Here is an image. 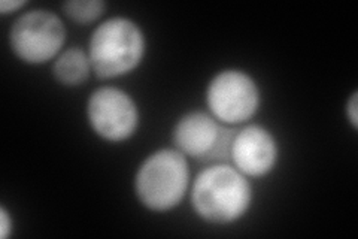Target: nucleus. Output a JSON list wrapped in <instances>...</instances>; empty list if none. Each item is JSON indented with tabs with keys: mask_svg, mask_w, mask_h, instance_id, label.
<instances>
[{
	"mask_svg": "<svg viewBox=\"0 0 358 239\" xmlns=\"http://www.w3.org/2000/svg\"><path fill=\"white\" fill-rule=\"evenodd\" d=\"M192 203L201 220L230 224L242 219L252 203V187L242 172L229 163H215L196 177Z\"/></svg>",
	"mask_w": 358,
	"mask_h": 239,
	"instance_id": "f257e3e1",
	"label": "nucleus"
},
{
	"mask_svg": "<svg viewBox=\"0 0 358 239\" xmlns=\"http://www.w3.org/2000/svg\"><path fill=\"white\" fill-rule=\"evenodd\" d=\"M87 54L99 78H118L136 69L142 62L145 35L130 18H109L93 32Z\"/></svg>",
	"mask_w": 358,
	"mask_h": 239,
	"instance_id": "f03ea898",
	"label": "nucleus"
},
{
	"mask_svg": "<svg viewBox=\"0 0 358 239\" xmlns=\"http://www.w3.org/2000/svg\"><path fill=\"white\" fill-rule=\"evenodd\" d=\"M189 186V168L176 148L150 154L134 177V191L145 208L155 212L171 211L182 202Z\"/></svg>",
	"mask_w": 358,
	"mask_h": 239,
	"instance_id": "7ed1b4c3",
	"label": "nucleus"
},
{
	"mask_svg": "<svg viewBox=\"0 0 358 239\" xmlns=\"http://www.w3.org/2000/svg\"><path fill=\"white\" fill-rule=\"evenodd\" d=\"M64 42L63 21L45 9L20 15L9 32L10 48L20 60L29 64H43L57 59Z\"/></svg>",
	"mask_w": 358,
	"mask_h": 239,
	"instance_id": "20e7f679",
	"label": "nucleus"
},
{
	"mask_svg": "<svg viewBox=\"0 0 358 239\" xmlns=\"http://www.w3.org/2000/svg\"><path fill=\"white\" fill-rule=\"evenodd\" d=\"M206 104L218 121L234 126L255 116L260 107V90L251 75L227 69L210 79L206 88Z\"/></svg>",
	"mask_w": 358,
	"mask_h": 239,
	"instance_id": "39448f33",
	"label": "nucleus"
},
{
	"mask_svg": "<svg viewBox=\"0 0 358 239\" xmlns=\"http://www.w3.org/2000/svg\"><path fill=\"white\" fill-rule=\"evenodd\" d=\"M87 118L93 132L108 142L127 141L139 126V111L133 97L117 87H100L90 95Z\"/></svg>",
	"mask_w": 358,
	"mask_h": 239,
	"instance_id": "423d86ee",
	"label": "nucleus"
},
{
	"mask_svg": "<svg viewBox=\"0 0 358 239\" xmlns=\"http://www.w3.org/2000/svg\"><path fill=\"white\" fill-rule=\"evenodd\" d=\"M279 156L278 142L272 132L259 124H251L234 133L230 148L233 166L245 177L259 178L272 172Z\"/></svg>",
	"mask_w": 358,
	"mask_h": 239,
	"instance_id": "0eeeda50",
	"label": "nucleus"
},
{
	"mask_svg": "<svg viewBox=\"0 0 358 239\" xmlns=\"http://www.w3.org/2000/svg\"><path fill=\"white\" fill-rule=\"evenodd\" d=\"M222 128L210 112L192 111L179 118L173 128V142L185 157L209 161L218 145Z\"/></svg>",
	"mask_w": 358,
	"mask_h": 239,
	"instance_id": "6e6552de",
	"label": "nucleus"
},
{
	"mask_svg": "<svg viewBox=\"0 0 358 239\" xmlns=\"http://www.w3.org/2000/svg\"><path fill=\"white\" fill-rule=\"evenodd\" d=\"M93 71L88 54L81 48H69L59 54L52 66L55 79L63 86L75 87L80 86L90 76Z\"/></svg>",
	"mask_w": 358,
	"mask_h": 239,
	"instance_id": "1a4fd4ad",
	"label": "nucleus"
},
{
	"mask_svg": "<svg viewBox=\"0 0 358 239\" xmlns=\"http://www.w3.org/2000/svg\"><path fill=\"white\" fill-rule=\"evenodd\" d=\"M105 6L102 0H69L63 4V11L78 25H88L103 14Z\"/></svg>",
	"mask_w": 358,
	"mask_h": 239,
	"instance_id": "9d476101",
	"label": "nucleus"
},
{
	"mask_svg": "<svg viewBox=\"0 0 358 239\" xmlns=\"http://www.w3.org/2000/svg\"><path fill=\"white\" fill-rule=\"evenodd\" d=\"M346 117H348L354 130L358 128V93L354 92L350 100L346 102Z\"/></svg>",
	"mask_w": 358,
	"mask_h": 239,
	"instance_id": "9b49d317",
	"label": "nucleus"
},
{
	"mask_svg": "<svg viewBox=\"0 0 358 239\" xmlns=\"http://www.w3.org/2000/svg\"><path fill=\"white\" fill-rule=\"evenodd\" d=\"M14 229V221L5 207L0 208V236L6 239Z\"/></svg>",
	"mask_w": 358,
	"mask_h": 239,
	"instance_id": "f8f14e48",
	"label": "nucleus"
},
{
	"mask_svg": "<svg viewBox=\"0 0 358 239\" xmlns=\"http://www.w3.org/2000/svg\"><path fill=\"white\" fill-rule=\"evenodd\" d=\"M27 5V2H24V0H3V2H0V11H2V14L6 15V14H13V13H17L18 9L24 8Z\"/></svg>",
	"mask_w": 358,
	"mask_h": 239,
	"instance_id": "ddd939ff",
	"label": "nucleus"
}]
</instances>
